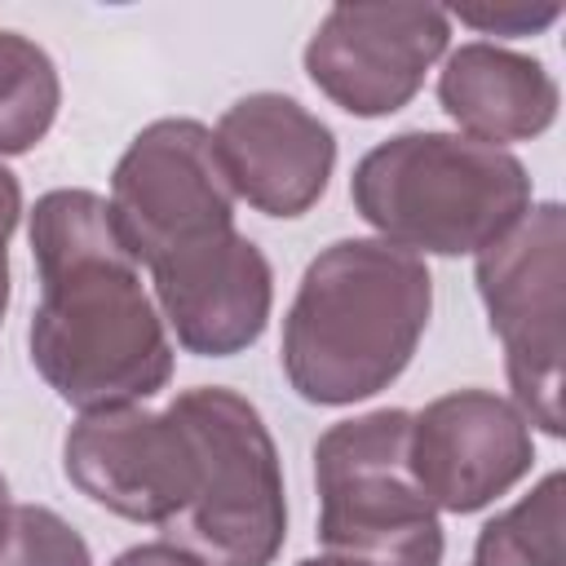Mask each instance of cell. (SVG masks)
<instances>
[{
    "mask_svg": "<svg viewBox=\"0 0 566 566\" xmlns=\"http://www.w3.org/2000/svg\"><path fill=\"white\" fill-rule=\"evenodd\" d=\"M27 234L40 270L27 345L44 385L75 411L155 398L172 376V340L111 203L93 190H49Z\"/></svg>",
    "mask_w": 566,
    "mask_h": 566,
    "instance_id": "1",
    "label": "cell"
},
{
    "mask_svg": "<svg viewBox=\"0 0 566 566\" xmlns=\"http://www.w3.org/2000/svg\"><path fill=\"white\" fill-rule=\"evenodd\" d=\"M566 478L553 469L513 509L495 513L473 544V566H562Z\"/></svg>",
    "mask_w": 566,
    "mask_h": 566,
    "instance_id": "15",
    "label": "cell"
},
{
    "mask_svg": "<svg viewBox=\"0 0 566 566\" xmlns=\"http://www.w3.org/2000/svg\"><path fill=\"white\" fill-rule=\"evenodd\" d=\"M168 411L199 455L195 500L172 522V531L181 526V548L208 566H270L287 535V500L261 411L226 385L181 389Z\"/></svg>",
    "mask_w": 566,
    "mask_h": 566,
    "instance_id": "5",
    "label": "cell"
},
{
    "mask_svg": "<svg viewBox=\"0 0 566 566\" xmlns=\"http://www.w3.org/2000/svg\"><path fill=\"white\" fill-rule=\"evenodd\" d=\"M451 18L433 4H332L305 44V75L358 119L402 111L447 53Z\"/></svg>",
    "mask_w": 566,
    "mask_h": 566,
    "instance_id": "9",
    "label": "cell"
},
{
    "mask_svg": "<svg viewBox=\"0 0 566 566\" xmlns=\"http://www.w3.org/2000/svg\"><path fill=\"white\" fill-rule=\"evenodd\" d=\"M111 566H208L203 557H195L190 548L172 544V539H159V544H137V548H124Z\"/></svg>",
    "mask_w": 566,
    "mask_h": 566,
    "instance_id": "19",
    "label": "cell"
},
{
    "mask_svg": "<svg viewBox=\"0 0 566 566\" xmlns=\"http://www.w3.org/2000/svg\"><path fill=\"white\" fill-rule=\"evenodd\" d=\"M62 469L93 504L150 526H172L199 486V455L186 424L142 402L80 411L62 442Z\"/></svg>",
    "mask_w": 566,
    "mask_h": 566,
    "instance_id": "8",
    "label": "cell"
},
{
    "mask_svg": "<svg viewBox=\"0 0 566 566\" xmlns=\"http://www.w3.org/2000/svg\"><path fill=\"white\" fill-rule=\"evenodd\" d=\"M433 310L429 265L385 239H336L301 274L283 318V371L305 402L349 407L389 389Z\"/></svg>",
    "mask_w": 566,
    "mask_h": 566,
    "instance_id": "2",
    "label": "cell"
},
{
    "mask_svg": "<svg viewBox=\"0 0 566 566\" xmlns=\"http://www.w3.org/2000/svg\"><path fill=\"white\" fill-rule=\"evenodd\" d=\"M159 318L177 345L203 358H230L261 340L274 301L265 252L234 226L150 265Z\"/></svg>",
    "mask_w": 566,
    "mask_h": 566,
    "instance_id": "11",
    "label": "cell"
},
{
    "mask_svg": "<svg viewBox=\"0 0 566 566\" xmlns=\"http://www.w3.org/2000/svg\"><path fill=\"white\" fill-rule=\"evenodd\" d=\"M57 102L62 84L53 57L18 31H0V155H22L44 142Z\"/></svg>",
    "mask_w": 566,
    "mask_h": 566,
    "instance_id": "14",
    "label": "cell"
},
{
    "mask_svg": "<svg viewBox=\"0 0 566 566\" xmlns=\"http://www.w3.org/2000/svg\"><path fill=\"white\" fill-rule=\"evenodd\" d=\"M447 18H460L464 27L482 31V35H535L544 27H553L562 18V4H482V9H455Z\"/></svg>",
    "mask_w": 566,
    "mask_h": 566,
    "instance_id": "17",
    "label": "cell"
},
{
    "mask_svg": "<svg viewBox=\"0 0 566 566\" xmlns=\"http://www.w3.org/2000/svg\"><path fill=\"white\" fill-rule=\"evenodd\" d=\"M0 566H93L88 544L44 504H13L0 535Z\"/></svg>",
    "mask_w": 566,
    "mask_h": 566,
    "instance_id": "16",
    "label": "cell"
},
{
    "mask_svg": "<svg viewBox=\"0 0 566 566\" xmlns=\"http://www.w3.org/2000/svg\"><path fill=\"white\" fill-rule=\"evenodd\" d=\"M9 513H13V504H9V482H4V473H0V535H4Z\"/></svg>",
    "mask_w": 566,
    "mask_h": 566,
    "instance_id": "20",
    "label": "cell"
},
{
    "mask_svg": "<svg viewBox=\"0 0 566 566\" xmlns=\"http://www.w3.org/2000/svg\"><path fill=\"white\" fill-rule=\"evenodd\" d=\"M478 292L491 332L504 345L513 407L526 424L562 438V274H566V217L562 203L526 208L500 239L478 252Z\"/></svg>",
    "mask_w": 566,
    "mask_h": 566,
    "instance_id": "6",
    "label": "cell"
},
{
    "mask_svg": "<svg viewBox=\"0 0 566 566\" xmlns=\"http://www.w3.org/2000/svg\"><path fill=\"white\" fill-rule=\"evenodd\" d=\"M318 539L345 566H442V522L411 469V416L380 407L314 442Z\"/></svg>",
    "mask_w": 566,
    "mask_h": 566,
    "instance_id": "4",
    "label": "cell"
},
{
    "mask_svg": "<svg viewBox=\"0 0 566 566\" xmlns=\"http://www.w3.org/2000/svg\"><path fill=\"white\" fill-rule=\"evenodd\" d=\"M111 221L137 265L234 226V190L199 119L146 124L111 172Z\"/></svg>",
    "mask_w": 566,
    "mask_h": 566,
    "instance_id": "7",
    "label": "cell"
},
{
    "mask_svg": "<svg viewBox=\"0 0 566 566\" xmlns=\"http://www.w3.org/2000/svg\"><path fill=\"white\" fill-rule=\"evenodd\" d=\"M217 159L234 199L265 217H301L327 190L336 164L332 128L283 93H248L217 119Z\"/></svg>",
    "mask_w": 566,
    "mask_h": 566,
    "instance_id": "12",
    "label": "cell"
},
{
    "mask_svg": "<svg viewBox=\"0 0 566 566\" xmlns=\"http://www.w3.org/2000/svg\"><path fill=\"white\" fill-rule=\"evenodd\" d=\"M438 102L460 137L504 150V142H531L557 119V80L539 57L473 40L447 57Z\"/></svg>",
    "mask_w": 566,
    "mask_h": 566,
    "instance_id": "13",
    "label": "cell"
},
{
    "mask_svg": "<svg viewBox=\"0 0 566 566\" xmlns=\"http://www.w3.org/2000/svg\"><path fill=\"white\" fill-rule=\"evenodd\" d=\"M526 416L491 389H455L411 416V469L433 509L478 513L531 473Z\"/></svg>",
    "mask_w": 566,
    "mask_h": 566,
    "instance_id": "10",
    "label": "cell"
},
{
    "mask_svg": "<svg viewBox=\"0 0 566 566\" xmlns=\"http://www.w3.org/2000/svg\"><path fill=\"white\" fill-rule=\"evenodd\" d=\"M349 199L394 248L416 256H478L531 208V177L500 146L416 128L358 159Z\"/></svg>",
    "mask_w": 566,
    "mask_h": 566,
    "instance_id": "3",
    "label": "cell"
},
{
    "mask_svg": "<svg viewBox=\"0 0 566 566\" xmlns=\"http://www.w3.org/2000/svg\"><path fill=\"white\" fill-rule=\"evenodd\" d=\"M296 566H345V562H336V557L323 553V557H305V562H296Z\"/></svg>",
    "mask_w": 566,
    "mask_h": 566,
    "instance_id": "21",
    "label": "cell"
},
{
    "mask_svg": "<svg viewBox=\"0 0 566 566\" xmlns=\"http://www.w3.org/2000/svg\"><path fill=\"white\" fill-rule=\"evenodd\" d=\"M18 217H22V186L0 164V318L9 310V234L18 230Z\"/></svg>",
    "mask_w": 566,
    "mask_h": 566,
    "instance_id": "18",
    "label": "cell"
}]
</instances>
